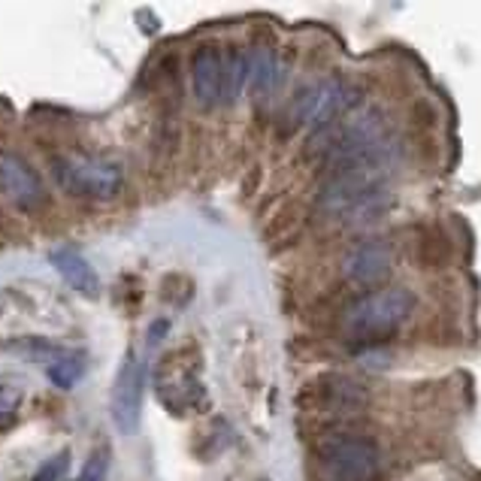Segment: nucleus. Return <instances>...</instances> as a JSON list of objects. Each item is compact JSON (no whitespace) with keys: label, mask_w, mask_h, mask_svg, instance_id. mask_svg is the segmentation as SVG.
<instances>
[{"label":"nucleus","mask_w":481,"mask_h":481,"mask_svg":"<svg viewBox=\"0 0 481 481\" xmlns=\"http://www.w3.org/2000/svg\"><path fill=\"white\" fill-rule=\"evenodd\" d=\"M0 194H4L15 210L37 212L49 203V191L39 173L15 151H0Z\"/></svg>","instance_id":"7"},{"label":"nucleus","mask_w":481,"mask_h":481,"mask_svg":"<svg viewBox=\"0 0 481 481\" xmlns=\"http://www.w3.org/2000/svg\"><path fill=\"white\" fill-rule=\"evenodd\" d=\"M191 88L200 107H219L224 98V55L215 46H203L191 61Z\"/></svg>","instance_id":"9"},{"label":"nucleus","mask_w":481,"mask_h":481,"mask_svg":"<svg viewBox=\"0 0 481 481\" xmlns=\"http://www.w3.org/2000/svg\"><path fill=\"white\" fill-rule=\"evenodd\" d=\"M324 382H327L324 384V406H331L333 412L355 415L370 403V394H366L357 382L346 379V375H327Z\"/></svg>","instance_id":"12"},{"label":"nucleus","mask_w":481,"mask_h":481,"mask_svg":"<svg viewBox=\"0 0 481 481\" xmlns=\"http://www.w3.org/2000/svg\"><path fill=\"white\" fill-rule=\"evenodd\" d=\"M357 103V88L346 79H321L296 98L294 118L309 127H331Z\"/></svg>","instance_id":"6"},{"label":"nucleus","mask_w":481,"mask_h":481,"mask_svg":"<svg viewBox=\"0 0 481 481\" xmlns=\"http://www.w3.org/2000/svg\"><path fill=\"white\" fill-rule=\"evenodd\" d=\"M248 85V52H228L224 55V98L221 103H236L243 88Z\"/></svg>","instance_id":"13"},{"label":"nucleus","mask_w":481,"mask_h":481,"mask_svg":"<svg viewBox=\"0 0 481 481\" xmlns=\"http://www.w3.org/2000/svg\"><path fill=\"white\" fill-rule=\"evenodd\" d=\"M391 206H394V197L388 191V182L355 170L333 173L318 197V210L331 221L348 224V228H370L388 215Z\"/></svg>","instance_id":"1"},{"label":"nucleus","mask_w":481,"mask_h":481,"mask_svg":"<svg viewBox=\"0 0 481 481\" xmlns=\"http://www.w3.org/2000/svg\"><path fill=\"white\" fill-rule=\"evenodd\" d=\"M382 467V451L366 436H331L318 448L324 481H370Z\"/></svg>","instance_id":"4"},{"label":"nucleus","mask_w":481,"mask_h":481,"mask_svg":"<svg viewBox=\"0 0 481 481\" xmlns=\"http://www.w3.org/2000/svg\"><path fill=\"white\" fill-rule=\"evenodd\" d=\"M109 476V457L107 451H94L85 460L82 472H79V481H107Z\"/></svg>","instance_id":"15"},{"label":"nucleus","mask_w":481,"mask_h":481,"mask_svg":"<svg viewBox=\"0 0 481 481\" xmlns=\"http://www.w3.org/2000/svg\"><path fill=\"white\" fill-rule=\"evenodd\" d=\"M67 467H70V454L61 451L58 457H52L49 463H43L37 472V481H61L64 476H67Z\"/></svg>","instance_id":"16"},{"label":"nucleus","mask_w":481,"mask_h":481,"mask_svg":"<svg viewBox=\"0 0 481 481\" xmlns=\"http://www.w3.org/2000/svg\"><path fill=\"white\" fill-rule=\"evenodd\" d=\"M21 403V391L13 388V384H0V418L13 415Z\"/></svg>","instance_id":"17"},{"label":"nucleus","mask_w":481,"mask_h":481,"mask_svg":"<svg viewBox=\"0 0 481 481\" xmlns=\"http://www.w3.org/2000/svg\"><path fill=\"white\" fill-rule=\"evenodd\" d=\"M49 261H52V267L58 270V276L73 288L76 294L88 296V300L100 296V276L94 272L91 263L85 261V254H79L76 248H70V245H58L49 252Z\"/></svg>","instance_id":"10"},{"label":"nucleus","mask_w":481,"mask_h":481,"mask_svg":"<svg viewBox=\"0 0 481 481\" xmlns=\"http://www.w3.org/2000/svg\"><path fill=\"white\" fill-rule=\"evenodd\" d=\"M415 312V294L408 288H375L355 300L342 315V331L357 339L394 333Z\"/></svg>","instance_id":"2"},{"label":"nucleus","mask_w":481,"mask_h":481,"mask_svg":"<svg viewBox=\"0 0 481 481\" xmlns=\"http://www.w3.org/2000/svg\"><path fill=\"white\" fill-rule=\"evenodd\" d=\"M279 82H282V61H279V55L267 49V46H258V49L248 52V85H252V91L270 94L276 91Z\"/></svg>","instance_id":"11"},{"label":"nucleus","mask_w":481,"mask_h":481,"mask_svg":"<svg viewBox=\"0 0 481 481\" xmlns=\"http://www.w3.org/2000/svg\"><path fill=\"white\" fill-rule=\"evenodd\" d=\"M82 360L79 357H58V360H52L49 364V382L55 384V388H61V391H70L73 384L82 379Z\"/></svg>","instance_id":"14"},{"label":"nucleus","mask_w":481,"mask_h":481,"mask_svg":"<svg viewBox=\"0 0 481 481\" xmlns=\"http://www.w3.org/2000/svg\"><path fill=\"white\" fill-rule=\"evenodd\" d=\"M52 176L70 197L116 200L125 191V170L116 160L94 155H61L52 160Z\"/></svg>","instance_id":"3"},{"label":"nucleus","mask_w":481,"mask_h":481,"mask_svg":"<svg viewBox=\"0 0 481 481\" xmlns=\"http://www.w3.org/2000/svg\"><path fill=\"white\" fill-rule=\"evenodd\" d=\"M142 394H146V364L140 360L136 351H127L118 375L112 382V397H109V415L118 433L133 436L142 421Z\"/></svg>","instance_id":"5"},{"label":"nucleus","mask_w":481,"mask_h":481,"mask_svg":"<svg viewBox=\"0 0 481 481\" xmlns=\"http://www.w3.org/2000/svg\"><path fill=\"white\" fill-rule=\"evenodd\" d=\"M391 270H394V252L384 239H366L357 243L342 261V272H346V282L357 288H375L388 282Z\"/></svg>","instance_id":"8"}]
</instances>
